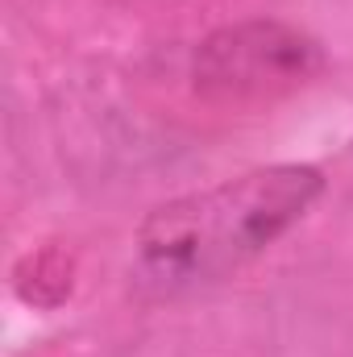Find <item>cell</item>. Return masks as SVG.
Listing matches in <instances>:
<instances>
[{
  "mask_svg": "<svg viewBox=\"0 0 353 357\" xmlns=\"http://www.w3.org/2000/svg\"><path fill=\"white\" fill-rule=\"evenodd\" d=\"M324 195L312 162H270L246 175L158 204L133 233L129 291L146 303H171L208 291L262 258Z\"/></svg>",
  "mask_w": 353,
  "mask_h": 357,
  "instance_id": "obj_1",
  "label": "cell"
},
{
  "mask_svg": "<svg viewBox=\"0 0 353 357\" xmlns=\"http://www.w3.org/2000/svg\"><path fill=\"white\" fill-rule=\"evenodd\" d=\"M324 46L274 17L212 29L191 54V84L212 104H274L324 75Z\"/></svg>",
  "mask_w": 353,
  "mask_h": 357,
  "instance_id": "obj_2",
  "label": "cell"
}]
</instances>
